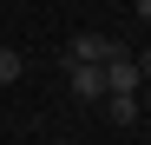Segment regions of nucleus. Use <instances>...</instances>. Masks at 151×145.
<instances>
[{
	"instance_id": "obj_1",
	"label": "nucleus",
	"mask_w": 151,
	"mask_h": 145,
	"mask_svg": "<svg viewBox=\"0 0 151 145\" xmlns=\"http://www.w3.org/2000/svg\"><path fill=\"white\" fill-rule=\"evenodd\" d=\"M112 53H118V46H112L105 33H72V40H66V66H105Z\"/></svg>"
},
{
	"instance_id": "obj_2",
	"label": "nucleus",
	"mask_w": 151,
	"mask_h": 145,
	"mask_svg": "<svg viewBox=\"0 0 151 145\" xmlns=\"http://www.w3.org/2000/svg\"><path fill=\"white\" fill-rule=\"evenodd\" d=\"M138 86H145L138 59H132V53H112V59H105V92H138Z\"/></svg>"
},
{
	"instance_id": "obj_3",
	"label": "nucleus",
	"mask_w": 151,
	"mask_h": 145,
	"mask_svg": "<svg viewBox=\"0 0 151 145\" xmlns=\"http://www.w3.org/2000/svg\"><path fill=\"white\" fill-rule=\"evenodd\" d=\"M72 99H105V66H72Z\"/></svg>"
},
{
	"instance_id": "obj_4",
	"label": "nucleus",
	"mask_w": 151,
	"mask_h": 145,
	"mask_svg": "<svg viewBox=\"0 0 151 145\" xmlns=\"http://www.w3.org/2000/svg\"><path fill=\"white\" fill-rule=\"evenodd\" d=\"M105 112H112V125H138V92H105Z\"/></svg>"
},
{
	"instance_id": "obj_5",
	"label": "nucleus",
	"mask_w": 151,
	"mask_h": 145,
	"mask_svg": "<svg viewBox=\"0 0 151 145\" xmlns=\"http://www.w3.org/2000/svg\"><path fill=\"white\" fill-rule=\"evenodd\" d=\"M20 72H27V59H20V53H13V46H7V53H0V86H13V79H20Z\"/></svg>"
},
{
	"instance_id": "obj_6",
	"label": "nucleus",
	"mask_w": 151,
	"mask_h": 145,
	"mask_svg": "<svg viewBox=\"0 0 151 145\" xmlns=\"http://www.w3.org/2000/svg\"><path fill=\"white\" fill-rule=\"evenodd\" d=\"M138 72H145V79H151V46H145V53H138Z\"/></svg>"
},
{
	"instance_id": "obj_7",
	"label": "nucleus",
	"mask_w": 151,
	"mask_h": 145,
	"mask_svg": "<svg viewBox=\"0 0 151 145\" xmlns=\"http://www.w3.org/2000/svg\"><path fill=\"white\" fill-rule=\"evenodd\" d=\"M132 7H138V20H151V0H132Z\"/></svg>"
}]
</instances>
